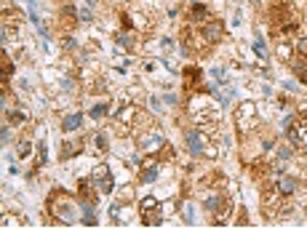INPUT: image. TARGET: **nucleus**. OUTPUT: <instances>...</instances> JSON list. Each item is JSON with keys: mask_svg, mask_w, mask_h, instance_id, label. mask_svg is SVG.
Segmentation results:
<instances>
[{"mask_svg": "<svg viewBox=\"0 0 307 240\" xmlns=\"http://www.w3.org/2000/svg\"><path fill=\"white\" fill-rule=\"evenodd\" d=\"M235 123H238L240 131H251V128H257V123H259L257 107H254L251 102H243V104L238 107V112H235Z\"/></svg>", "mask_w": 307, "mask_h": 240, "instance_id": "1", "label": "nucleus"}, {"mask_svg": "<svg viewBox=\"0 0 307 240\" xmlns=\"http://www.w3.org/2000/svg\"><path fill=\"white\" fill-rule=\"evenodd\" d=\"M91 184H94V190H99L102 195H107V192H113V187H115L113 171H110L107 166H96L94 171H91Z\"/></svg>", "mask_w": 307, "mask_h": 240, "instance_id": "2", "label": "nucleus"}, {"mask_svg": "<svg viewBox=\"0 0 307 240\" xmlns=\"http://www.w3.org/2000/svg\"><path fill=\"white\" fill-rule=\"evenodd\" d=\"M286 131H289V139L294 141V144L299 147V150L307 152V120H291L289 126H286Z\"/></svg>", "mask_w": 307, "mask_h": 240, "instance_id": "3", "label": "nucleus"}, {"mask_svg": "<svg viewBox=\"0 0 307 240\" xmlns=\"http://www.w3.org/2000/svg\"><path fill=\"white\" fill-rule=\"evenodd\" d=\"M139 150L142 152H147V155H153V152H158V150H163L166 147V141H163V136H158V134H139Z\"/></svg>", "mask_w": 307, "mask_h": 240, "instance_id": "4", "label": "nucleus"}, {"mask_svg": "<svg viewBox=\"0 0 307 240\" xmlns=\"http://www.w3.org/2000/svg\"><path fill=\"white\" fill-rule=\"evenodd\" d=\"M185 141H187V150H190L192 155H203L206 141H203V136H200V131H195V128H187V131H185Z\"/></svg>", "mask_w": 307, "mask_h": 240, "instance_id": "5", "label": "nucleus"}, {"mask_svg": "<svg viewBox=\"0 0 307 240\" xmlns=\"http://www.w3.org/2000/svg\"><path fill=\"white\" fill-rule=\"evenodd\" d=\"M200 35H203L208 43H219V40H222V22H211V24H206V27L200 30Z\"/></svg>", "mask_w": 307, "mask_h": 240, "instance_id": "6", "label": "nucleus"}, {"mask_svg": "<svg viewBox=\"0 0 307 240\" xmlns=\"http://www.w3.org/2000/svg\"><path fill=\"white\" fill-rule=\"evenodd\" d=\"M270 19H272V24H286V19H289V5H286L283 0H278L270 11Z\"/></svg>", "mask_w": 307, "mask_h": 240, "instance_id": "7", "label": "nucleus"}, {"mask_svg": "<svg viewBox=\"0 0 307 240\" xmlns=\"http://www.w3.org/2000/svg\"><path fill=\"white\" fill-rule=\"evenodd\" d=\"M278 192H280L283 198L294 195V192H297V179H291V176H280V181H278Z\"/></svg>", "mask_w": 307, "mask_h": 240, "instance_id": "8", "label": "nucleus"}, {"mask_svg": "<svg viewBox=\"0 0 307 240\" xmlns=\"http://www.w3.org/2000/svg\"><path fill=\"white\" fill-rule=\"evenodd\" d=\"M54 211L59 213L62 222H75V208L70 203H54Z\"/></svg>", "mask_w": 307, "mask_h": 240, "instance_id": "9", "label": "nucleus"}, {"mask_svg": "<svg viewBox=\"0 0 307 240\" xmlns=\"http://www.w3.org/2000/svg\"><path fill=\"white\" fill-rule=\"evenodd\" d=\"M80 123H83V115L75 112V115H70V118H64L62 131H64V134H73V131H77V128H80Z\"/></svg>", "mask_w": 307, "mask_h": 240, "instance_id": "10", "label": "nucleus"}, {"mask_svg": "<svg viewBox=\"0 0 307 240\" xmlns=\"http://www.w3.org/2000/svg\"><path fill=\"white\" fill-rule=\"evenodd\" d=\"M117 120L123 123V128H131L134 126V118H136V107H123L120 112H115Z\"/></svg>", "mask_w": 307, "mask_h": 240, "instance_id": "11", "label": "nucleus"}, {"mask_svg": "<svg viewBox=\"0 0 307 240\" xmlns=\"http://www.w3.org/2000/svg\"><path fill=\"white\" fill-rule=\"evenodd\" d=\"M185 86L187 88H198L200 86V69L198 67H187L185 69Z\"/></svg>", "mask_w": 307, "mask_h": 240, "instance_id": "12", "label": "nucleus"}, {"mask_svg": "<svg viewBox=\"0 0 307 240\" xmlns=\"http://www.w3.org/2000/svg\"><path fill=\"white\" fill-rule=\"evenodd\" d=\"M83 213H86V216H83V222L86 224H96V203H91V200H83Z\"/></svg>", "mask_w": 307, "mask_h": 240, "instance_id": "13", "label": "nucleus"}, {"mask_svg": "<svg viewBox=\"0 0 307 240\" xmlns=\"http://www.w3.org/2000/svg\"><path fill=\"white\" fill-rule=\"evenodd\" d=\"M291 67H294V72H297V77L302 83H307V59L302 56V59H294L291 62Z\"/></svg>", "mask_w": 307, "mask_h": 240, "instance_id": "14", "label": "nucleus"}, {"mask_svg": "<svg viewBox=\"0 0 307 240\" xmlns=\"http://www.w3.org/2000/svg\"><path fill=\"white\" fill-rule=\"evenodd\" d=\"M275 54H278V59H280V62H289V59H291V43L280 40V43L275 45Z\"/></svg>", "mask_w": 307, "mask_h": 240, "instance_id": "15", "label": "nucleus"}, {"mask_svg": "<svg viewBox=\"0 0 307 240\" xmlns=\"http://www.w3.org/2000/svg\"><path fill=\"white\" fill-rule=\"evenodd\" d=\"M91 144H96V152L99 155H107V136L104 134H96L94 139H91Z\"/></svg>", "mask_w": 307, "mask_h": 240, "instance_id": "16", "label": "nucleus"}, {"mask_svg": "<svg viewBox=\"0 0 307 240\" xmlns=\"http://www.w3.org/2000/svg\"><path fill=\"white\" fill-rule=\"evenodd\" d=\"M115 43L120 45V48H126V51H131V48H134V37H131V35H126V32H120V35L115 37Z\"/></svg>", "mask_w": 307, "mask_h": 240, "instance_id": "17", "label": "nucleus"}, {"mask_svg": "<svg viewBox=\"0 0 307 240\" xmlns=\"http://www.w3.org/2000/svg\"><path fill=\"white\" fill-rule=\"evenodd\" d=\"M190 19H192V22H203V19H206V8H203V5H192Z\"/></svg>", "mask_w": 307, "mask_h": 240, "instance_id": "18", "label": "nucleus"}, {"mask_svg": "<svg viewBox=\"0 0 307 240\" xmlns=\"http://www.w3.org/2000/svg\"><path fill=\"white\" fill-rule=\"evenodd\" d=\"M158 179V166H150V168H145V173H142V181H155Z\"/></svg>", "mask_w": 307, "mask_h": 240, "instance_id": "19", "label": "nucleus"}, {"mask_svg": "<svg viewBox=\"0 0 307 240\" xmlns=\"http://www.w3.org/2000/svg\"><path fill=\"white\" fill-rule=\"evenodd\" d=\"M75 152H77V144H70V141L62 144V160H67L70 155H75Z\"/></svg>", "mask_w": 307, "mask_h": 240, "instance_id": "20", "label": "nucleus"}, {"mask_svg": "<svg viewBox=\"0 0 307 240\" xmlns=\"http://www.w3.org/2000/svg\"><path fill=\"white\" fill-rule=\"evenodd\" d=\"M45 160H48V147L40 144V147H38V168L45 166Z\"/></svg>", "mask_w": 307, "mask_h": 240, "instance_id": "21", "label": "nucleus"}, {"mask_svg": "<svg viewBox=\"0 0 307 240\" xmlns=\"http://www.w3.org/2000/svg\"><path fill=\"white\" fill-rule=\"evenodd\" d=\"M16 152H19V158H27V155L32 152V144H30L27 139H24V141H19V150H16Z\"/></svg>", "mask_w": 307, "mask_h": 240, "instance_id": "22", "label": "nucleus"}, {"mask_svg": "<svg viewBox=\"0 0 307 240\" xmlns=\"http://www.w3.org/2000/svg\"><path fill=\"white\" fill-rule=\"evenodd\" d=\"M102 115H107V104H94L91 107V118H102Z\"/></svg>", "mask_w": 307, "mask_h": 240, "instance_id": "23", "label": "nucleus"}, {"mask_svg": "<svg viewBox=\"0 0 307 240\" xmlns=\"http://www.w3.org/2000/svg\"><path fill=\"white\" fill-rule=\"evenodd\" d=\"M254 51H257V56H262V59L267 56V48L262 45V40H259V37H257V43H254Z\"/></svg>", "mask_w": 307, "mask_h": 240, "instance_id": "24", "label": "nucleus"}, {"mask_svg": "<svg viewBox=\"0 0 307 240\" xmlns=\"http://www.w3.org/2000/svg\"><path fill=\"white\" fill-rule=\"evenodd\" d=\"M185 222H187V224L195 222V208H192V206H187V208H185Z\"/></svg>", "mask_w": 307, "mask_h": 240, "instance_id": "25", "label": "nucleus"}, {"mask_svg": "<svg viewBox=\"0 0 307 240\" xmlns=\"http://www.w3.org/2000/svg\"><path fill=\"white\" fill-rule=\"evenodd\" d=\"M297 51H299L302 56H307V37H302V40L297 43Z\"/></svg>", "mask_w": 307, "mask_h": 240, "instance_id": "26", "label": "nucleus"}, {"mask_svg": "<svg viewBox=\"0 0 307 240\" xmlns=\"http://www.w3.org/2000/svg\"><path fill=\"white\" fill-rule=\"evenodd\" d=\"M0 136H3V144H8V139H11V131H8V126H3V128H0Z\"/></svg>", "mask_w": 307, "mask_h": 240, "instance_id": "27", "label": "nucleus"}, {"mask_svg": "<svg viewBox=\"0 0 307 240\" xmlns=\"http://www.w3.org/2000/svg\"><path fill=\"white\" fill-rule=\"evenodd\" d=\"M291 158V150L289 147H280V160H289Z\"/></svg>", "mask_w": 307, "mask_h": 240, "instance_id": "28", "label": "nucleus"}, {"mask_svg": "<svg viewBox=\"0 0 307 240\" xmlns=\"http://www.w3.org/2000/svg\"><path fill=\"white\" fill-rule=\"evenodd\" d=\"M80 22H86V24L91 22V11H88V8H86V11H80Z\"/></svg>", "mask_w": 307, "mask_h": 240, "instance_id": "29", "label": "nucleus"}, {"mask_svg": "<svg viewBox=\"0 0 307 240\" xmlns=\"http://www.w3.org/2000/svg\"><path fill=\"white\" fill-rule=\"evenodd\" d=\"M211 75H214V77H217V80H225V69H219V67H217V69H214V72H211Z\"/></svg>", "mask_w": 307, "mask_h": 240, "instance_id": "30", "label": "nucleus"}, {"mask_svg": "<svg viewBox=\"0 0 307 240\" xmlns=\"http://www.w3.org/2000/svg\"><path fill=\"white\" fill-rule=\"evenodd\" d=\"M64 48H67V51L75 48V40H73V37H67V40H64Z\"/></svg>", "mask_w": 307, "mask_h": 240, "instance_id": "31", "label": "nucleus"}, {"mask_svg": "<svg viewBox=\"0 0 307 240\" xmlns=\"http://www.w3.org/2000/svg\"><path fill=\"white\" fill-rule=\"evenodd\" d=\"M305 27H307V19H305Z\"/></svg>", "mask_w": 307, "mask_h": 240, "instance_id": "32", "label": "nucleus"}]
</instances>
